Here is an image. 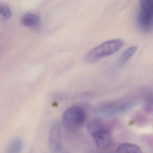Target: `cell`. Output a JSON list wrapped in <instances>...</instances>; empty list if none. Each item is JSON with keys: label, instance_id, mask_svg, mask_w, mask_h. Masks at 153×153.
Here are the masks:
<instances>
[{"label": "cell", "instance_id": "1", "mask_svg": "<svg viewBox=\"0 0 153 153\" xmlns=\"http://www.w3.org/2000/svg\"><path fill=\"white\" fill-rule=\"evenodd\" d=\"M88 130L99 149L105 150L110 146L112 142L111 131L104 122L99 119H94L88 124Z\"/></svg>", "mask_w": 153, "mask_h": 153}, {"label": "cell", "instance_id": "2", "mask_svg": "<svg viewBox=\"0 0 153 153\" xmlns=\"http://www.w3.org/2000/svg\"><path fill=\"white\" fill-rule=\"evenodd\" d=\"M124 45L120 39L106 41L91 50L85 57V61L93 63L100 59L109 56L118 51Z\"/></svg>", "mask_w": 153, "mask_h": 153}, {"label": "cell", "instance_id": "3", "mask_svg": "<svg viewBox=\"0 0 153 153\" xmlns=\"http://www.w3.org/2000/svg\"><path fill=\"white\" fill-rule=\"evenodd\" d=\"M85 120L86 116L83 110L76 106L67 109L62 117L64 126L71 132L79 130L84 125Z\"/></svg>", "mask_w": 153, "mask_h": 153}, {"label": "cell", "instance_id": "4", "mask_svg": "<svg viewBox=\"0 0 153 153\" xmlns=\"http://www.w3.org/2000/svg\"><path fill=\"white\" fill-rule=\"evenodd\" d=\"M135 102L133 101L108 103L102 106L100 112L106 116H112L126 112L134 106Z\"/></svg>", "mask_w": 153, "mask_h": 153}, {"label": "cell", "instance_id": "5", "mask_svg": "<svg viewBox=\"0 0 153 153\" xmlns=\"http://www.w3.org/2000/svg\"><path fill=\"white\" fill-rule=\"evenodd\" d=\"M48 145L52 152L59 153L62 150V130L61 124L58 121L54 122L50 128Z\"/></svg>", "mask_w": 153, "mask_h": 153}, {"label": "cell", "instance_id": "6", "mask_svg": "<svg viewBox=\"0 0 153 153\" xmlns=\"http://www.w3.org/2000/svg\"><path fill=\"white\" fill-rule=\"evenodd\" d=\"M138 22L140 27L146 31L153 28V11L149 9H142L139 13Z\"/></svg>", "mask_w": 153, "mask_h": 153}, {"label": "cell", "instance_id": "7", "mask_svg": "<svg viewBox=\"0 0 153 153\" xmlns=\"http://www.w3.org/2000/svg\"><path fill=\"white\" fill-rule=\"evenodd\" d=\"M21 22L24 26L32 28H38L41 24L40 17L33 13H27L22 16Z\"/></svg>", "mask_w": 153, "mask_h": 153}, {"label": "cell", "instance_id": "8", "mask_svg": "<svg viewBox=\"0 0 153 153\" xmlns=\"http://www.w3.org/2000/svg\"><path fill=\"white\" fill-rule=\"evenodd\" d=\"M117 153H142L141 148L138 146L130 143H124L119 146L116 149Z\"/></svg>", "mask_w": 153, "mask_h": 153}, {"label": "cell", "instance_id": "9", "mask_svg": "<svg viewBox=\"0 0 153 153\" xmlns=\"http://www.w3.org/2000/svg\"><path fill=\"white\" fill-rule=\"evenodd\" d=\"M137 49V46H133L126 49L120 57L118 60L119 64L123 65L127 63L134 55Z\"/></svg>", "mask_w": 153, "mask_h": 153}, {"label": "cell", "instance_id": "10", "mask_svg": "<svg viewBox=\"0 0 153 153\" xmlns=\"http://www.w3.org/2000/svg\"><path fill=\"white\" fill-rule=\"evenodd\" d=\"M22 146L21 140L19 138H15L10 143L8 146V152L11 153L20 152L22 148Z\"/></svg>", "mask_w": 153, "mask_h": 153}, {"label": "cell", "instance_id": "11", "mask_svg": "<svg viewBox=\"0 0 153 153\" xmlns=\"http://www.w3.org/2000/svg\"><path fill=\"white\" fill-rule=\"evenodd\" d=\"M0 14L5 19H9L11 18L12 12L10 6L4 3H0Z\"/></svg>", "mask_w": 153, "mask_h": 153}, {"label": "cell", "instance_id": "12", "mask_svg": "<svg viewBox=\"0 0 153 153\" xmlns=\"http://www.w3.org/2000/svg\"><path fill=\"white\" fill-rule=\"evenodd\" d=\"M153 4V0H141L142 9H149Z\"/></svg>", "mask_w": 153, "mask_h": 153}, {"label": "cell", "instance_id": "13", "mask_svg": "<svg viewBox=\"0 0 153 153\" xmlns=\"http://www.w3.org/2000/svg\"><path fill=\"white\" fill-rule=\"evenodd\" d=\"M150 100L151 102H153V94L152 96H151V98H150Z\"/></svg>", "mask_w": 153, "mask_h": 153}, {"label": "cell", "instance_id": "14", "mask_svg": "<svg viewBox=\"0 0 153 153\" xmlns=\"http://www.w3.org/2000/svg\"><path fill=\"white\" fill-rule=\"evenodd\" d=\"M149 9V10H152L153 11V4L152 5V6H151V7L150 8V9Z\"/></svg>", "mask_w": 153, "mask_h": 153}]
</instances>
